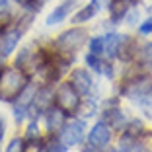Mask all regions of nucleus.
<instances>
[{
  "instance_id": "obj_18",
  "label": "nucleus",
  "mask_w": 152,
  "mask_h": 152,
  "mask_svg": "<svg viewBox=\"0 0 152 152\" xmlns=\"http://www.w3.org/2000/svg\"><path fill=\"white\" fill-rule=\"evenodd\" d=\"M66 144L63 142V140H61V142H58V140H53V142H49L47 144V146H45V152H66Z\"/></svg>"
},
{
  "instance_id": "obj_14",
  "label": "nucleus",
  "mask_w": 152,
  "mask_h": 152,
  "mask_svg": "<svg viewBox=\"0 0 152 152\" xmlns=\"http://www.w3.org/2000/svg\"><path fill=\"white\" fill-rule=\"evenodd\" d=\"M51 98H53V94H51V90H41V92H35V98H33V102H35L37 109H43L47 107L51 103Z\"/></svg>"
},
{
  "instance_id": "obj_24",
  "label": "nucleus",
  "mask_w": 152,
  "mask_h": 152,
  "mask_svg": "<svg viewBox=\"0 0 152 152\" xmlns=\"http://www.w3.org/2000/svg\"><path fill=\"white\" fill-rule=\"evenodd\" d=\"M102 74H105V76H113V68H111V64L103 63V64H102Z\"/></svg>"
},
{
  "instance_id": "obj_8",
  "label": "nucleus",
  "mask_w": 152,
  "mask_h": 152,
  "mask_svg": "<svg viewBox=\"0 0 152 152\" xmlns=\"http://www.w3.org/2000/svg\"><path fill=\"white\" fill-rule=\"evenodd\" d=\"M152 92V80L150 78H142V80H137L131 84V88L127 90V96L131 99H139V98H146Z\"/></svg>"
},
{
  "instance_id": "obj_1",
  "label": "nucleus",
  "mask_w": 152,
  "mask_h": 152,
  "mask_svg": "<svg viewBox=\"0 0 152 152\" xmlns=\"http://www.w3.org/2000/svg\"><path fill=\"white\" fill-rule=\"evenodd\" d=\"M26 74L16 66H8L0 72V99L2 102H12L20 96L26 88Z\"/></svg>"
},
{
  "instance_id": "obj_6",
  "label": "nucleus",
  "mask_w": 152,
  "mask_h": 152,
  "mask_svg": "<svg viewBox=\"0 0 152 152\" xmlns=\"http://www.w3.org/2000/svg\"><path fill=\"white\" fill-rule=\"evenodd\" d=\"M74 4H76V0H64L61 6H57V8L47 16V26H57V23H61L68 14H70V10L74 8Z\"/></svg>"
},
{
  "instance_id": "obj_22",
  "label": "nucleus",
  "mask_w": 152,
  "mask_h": 152,
  "mask_svg": "<svg viewBox=\"0 0 152 152\" xmlns=\"http://www.w3.org/2000/svg\"><path fill=\"white\" fill-rule=\"evenodd\" d=\"M26 152H43V146H41V144L37 142V140H33V142H29V144H27Z\"/></svg>"
},
{
  "instance_id": "obj_2",
  "label": "nucleus",
  "mask_w": 152,
  "mask_h": 152,
  "mask_svg": "<svg viewBox=\"0 0 152 152\" xmlns=\"http://www.w3.org/2000/svg\"><path fill=\"white\" fill-rule=\"evenodd\" d=\"M57 103L64 113H74L80 103V94L70 82H63L57 90Z\"/></svg>"
},
{
  "instance_id": "obj_15",
  "label": "nucleus",
  "mask_w": 152,
  "mask_h": 152,
  "mask_svg": "<svg viewBox=\"0 0 152 152\" xmlns=\"http://www.w3.org/2000/svg\"><path fill=\"white\" fill-rule=\"evenodd\" d=\"M78 113H82L84 117H90V115H96V102L92 99H84L82 103H78Z\"/></svg>"
},
{
  "instance_id": "obj_4",
  "label": "nucleus",
  "mask_w": 152,
  "mask_h": 152,
  "mask_svg": "<svg viewBox=\"0 0 152 152\" xmlns=\"http://www.w3.org/2000/svg\"><path fill=\"white\" fill-rule=\"evenodd\" d=\"M84 37H86L84 29H68V31H64L63 35L58 37L57 43H58V47H61L63 51L72 53V51H76L82 43H84Z\"/></svg>"
},
{
  "instance_id": "obj_26",
  "label": "nucleus",
  "mask_w": 152,
  "mask_h": 152,
  "mask_svg": "<svg viewBox=\"0 0 152 152\" xmlns=\"http://www.w3.org/2000/svg\"><path fill=\"white\" fill-rule=\"evenodd\" d=\"M144 55L148 57V61H152V45H148V47H146V51H144Z\"/></svg>"
},
{
  "instance_id": "obj_16",
  "label": "nucleus",
  "mask_w": 152,
  "mask_h": 152,
  "mask_svg": "<svg viewBox=\"0 0 152 152\" xmlns=\"http://www.w3.org/2000/svg\"><path fill=\"white\" fill-rule=\"evenodd\" d=\"M86 63H88V66L92 68V70H96V72H102V64H103V61H99V55L90 53L88 57H86Z\"/></svg>"
},
{
  "instance_id": "obj_25",
  "label": "nucleus",
  "mask_w": 152,
  "mask_h": 152,
  "mask_svg": "<svg viewBox=\"0 0 152 152\" xmlns=\"http://www.w3.org/2000/svg\"><path fill=\"white\" fill-rule=\"evenodd\" d=\"M137 18H139V12H137V10H133V12L129 14V20H127V22H129L131 26H134V23H137Z\"/></svg>"
},
{
  "instance_id": "obj_23",
  "label": "nucleus",
  "mask_w": 152,
  "mask_h": 152,
  "mask_svg": "<svg viewBox=\"0 0 152 152\" xmlns=\"http://www.w3.org/2000/svg\"><path fill=\"white\" fill-rule=\"evenodd\" d=\"M8 22H10V14L8 12H0V29H2Z\"/></svg>"
},
{
  "instance_id": "obj_10",
  "label": "nucleus",
  "mask_w": 152,
  "mask_h": 152,
  "mask_svg": "<svg viewBox=\"0 0 152 152\" xmlns=\"http://www.w3.org/2000/svg\"><path fill=\"white\" fill-rule=\"evenodd\" d=\"M18 41H20V29L6 33V35L2 37V41H0V57H8V55H12V51L16 49Z\"/></svg>"
},
{
  "instance_id": "obj_20",
  "label": "nucleus",
  "mask_w": 152,
  "mask_h": 152,
  "mask_svg": "<svg viewBox=\"0 0 152 152\" xmlns=\"http://www.w3.org/2000/svg\"><path fill=\"white\" fill-rule=\"evenodd\" d=\"M139 31H140V33H144V35H146V33H152V16H150L148 20H144L142 23H140Z\"/></svg>"
},
{
  "instance_id": "obj_12",
  "label": "nucleus",
  "mask_w": 152,
  "mask_h": 152,
  "mask_svg": "<svg viewBox=\"0 0 152 152\" xmlns=\"http://www.w3.org/2000/svg\"><path fill=\"white\" fill-rule=\"evenodd\" d=\"M121 43H123V37L117 35V33H107L103 37V53L107 57H115L121 49Z\"/></svg>"
},
{
  "instance_id": "obj_27",
  "label": "nucleus",
  "mask_w": 152,
  "mask_h": 152,
  "mask_svg": "<svg viewBox=\"0 0 152 152\" xmlns=\"http://www.w3.org/2000/svg\"><path fill=\"white\" fill-rule=\"evenodd\" d=\"M2 137H4V121L0 119V142H2Z\"/></svg>"
},
{
  "instance_id": "obj_17",
  "label": "nucleus",
  "mask_w": 152,
  "mask_h": 152,
  "mask_svg": "<svg viewBox=\"0 0 152 152\" xmlns=\"http://www.w3.org/2000/svg\"><path fill=\"white\" fill-rule=\"evenodd\" d=\"M90 53H94V55L103 53V37H96V39L90 41Z\"/></svg>"
},
{
  "instance_id": "obj_13",
  "label": "nucleus",
  "mask_w": 152,
  "mask_h": 152,
  "mask_svg": "<svg viewBox=\"0 0 152 152\" xmlns=\"http://www.w3.org/2000/svg\"><path fill=\"white\" fill-rule=\"evenodd\" d=\"M64 115L66 113L63 111L61 107H57V109H51L49 113H47V127H49L51 131H61L64 127Z\"/></svg>"
},
{
  "instance_id": "obj_29",
  "label": "nucleus",
  "mask_w": 152,
  "mask_h": 152,
  "mask_svg": "<svg viewBox=\"0 0 152 152\" xmlns=\"http://www.w3.org/2000/svg\"><path fill=\"white\" fill-rule=\"evenodd\" d=\"M6 8V0H0V10H4Z\"/></svg>"
},
{
  "instance_id": "obj_5",
  "label": "nucleus",
  "mask_w": 152,
  "mask_h": 152,
  "mask_svg": "<svg viewBox=\"0 0 152 152\" xmlns=\"http://www.w3.org/2000/svg\"><path fill=\"white\" fill-rule=\"evenodd\" d=\"M109 127L105 125V123H96L94 127H92V131H90V137H88V140H90V144L92 146H96V148H103L105 144L109 142Z\"/></svg>"
},
{
  "instance_id": "obj_11",
  "label": "nucleus",
  "mask_w": 152,
  "mask_h": 152,
  "mask_svg": "<svg viewBox=\"0 0 152 152\" xmlns=\"http://www.w3.org/2000/svg\"><path fill=\"white\" fill-rule=\"evenodd\" d=\"M131 4H133V0H113L109 4V14H111L113 22H119L125 18L127 12L131 10Z\"/></svg>"
},
{
  "instance_id": "obj_21",
  "label": "nucleus",
  "mask_w": 152,
  "mask_h": 152,
  "mask_svg": "<svg viewBox=\"0 0 152 152\" xmlns=\"http://www.w3.org/2000/svg\"><path fill=\"white\" fill-rule=\"evenodd\" d=\"M27 139H39V131H37V123H31L27 129Z\"/></svg>"
},
{
  "instance_id": "obj_7",
  "label": "nucleus",
  "mask_w": 152,
  "mask_h": 152,
  "mask_svg": "<svg viewBox=\"0 0 152 152\" xmlns=\"http://www.w3.org/2000/svg\"><path fill=\"white\" fill-rule=\"evenodd\" d=\"M70 84L76 88V92H78V94H88L90 88H92V78H90V74H88L86 70L78 68V70L72 72Z\"/></svg>"
},
{
  "instance_id": "obj_28",
  "label": "nucleus",
  "mask_w": 152,
  "mask_h": 152,
  "mask_svg": "<svg viewBox=\"0 0 152 152\" xmlns=\"http://www.w3.org/2000/svg\"><path fill=\"white\" fill-rule=\"evenodd\" d=\"M84 152H98V148H96V146H92V148H86Z\"/></svg>"
},
{
  "instance_id": "obj_3",
  "label": "nucleus",
  "mask_w": 152,
  "mask_h": 152,
  "mask_svg": "<svg viewBox=\"0 0 152 152\" xmlns=\"http://www.w3.org/2000/svg\"><path fill=\"white\" fill-rule=\"evenodd\" d=\"M84 131H86V123L84 121H70L66 127H63V133H61V140H63L66 146H74L84 139Z\"/></svg>"
},
{
  "instance_id": "obj_30",
  "label": "nucleus",
  "mask_w": 152,
  "mask_h": 152,
  "mask_svg": "<svg viewBox=\"0 0 152 152\" xmlns=\"http://www.w3.org/2000/svg\"><path fill=\"white\" fill-rule=\"evenodd\" d=\"M14 2H18V4H27L29 0H14Z\"/></svg>"
},
{
  "instance_id": "obj_19",
  "label": "nucleus",
  "mask_w": 152,
  "mask_h": 152,
  "mask_svg": "<svg viewBox=\"0 0 152 152\" xmlns=\"http://www.w3.org/2000/svg\"><path fill=\"white\" fill-rule=\"evenodd\" d=\"M6 152H23V140L22 139H14L12 142L8 144Z\"/></svg>"
},
{
  "instance_id": "obj_9",
  "label": "nucleus",
  "mask_w": 152,
  "mask_h": 152,
  "mask_svg": "<svg viewBox=\"0 0 152 152\" xmlns=\"http://www.w3.org/2000/svg\"><path fill=\"white\" fill-rule=\"evenodd\" d=\"M98 10H99V0H92L90 4H86L82 10H78V12L72 16V22H74V23L88 22V20H92L96 14H98Z\"/></svg>"
}]
</instances>
